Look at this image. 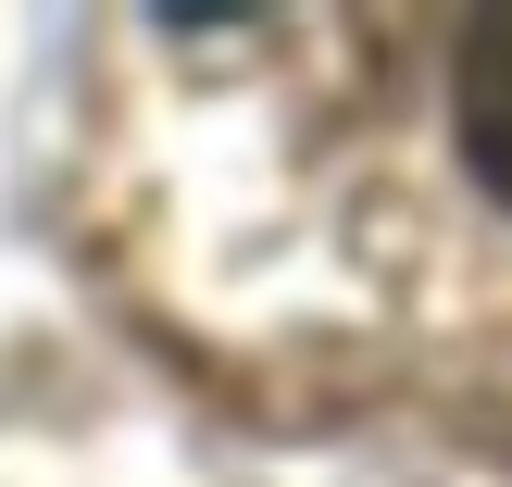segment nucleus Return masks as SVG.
<instances>
[{"instance_id": "1", "label": "nucleus", "mask_w": 512, "mask_h": 487, "mask_svg": "<svg viewBox=\"0 0 512 487\" xmlns=\"http://www.w3.org/2000/svg\"><path fill=\"white\" fill-rule=\"evenodd\" d=\"M450 125H463V163L488 175V200H512V13H475V25H463Z\"/></svg>"}]
</instances>
